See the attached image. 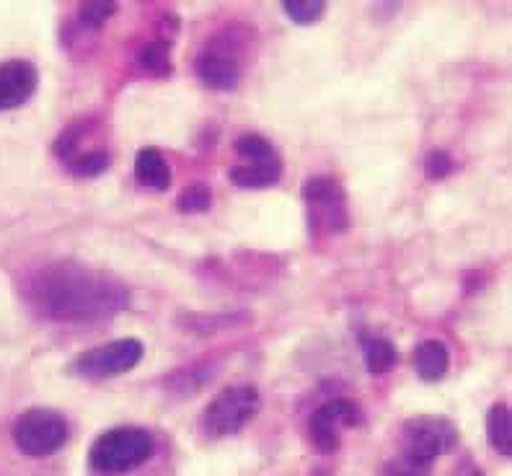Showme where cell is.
<instances>
[{
  "mask_svg": "<svg viewBox=\"0 0 512 476\" xmlns=\"http://www.w3.org/2000/svg\"><path fill=\"white\" fill-rule=\"evenodd\" d=\"M39 86V70L29 60L0 63V112L16 109L32 99Z\"/></svg>",
  "mask_w": 512,
  "mask_h": 476,
  "instance_id": "cell-11",
  "label": "cell"
},
{
  "mask_svg": "<svg viewBox=\"0 0 512 476\" xmlns=\"http://www.w3.org/2000/svg\"><path fill=\"white\" fill-rule=\"evenodd\" d=\"M487 438L492 448L502 456L512 453V420H510V407L505 401H497L487 412Z\"/></svg>",
  "mask_w": 512,
  "mask_h": 476,
  "instance_id": "cell-16",
  "label": "cell"
},
{
  "mask_svg": "<svg viewBox=\"0 0 512 476\" xmlns=\"http://www.w3.org/2000/svg\"><path fill=\"white\" fill-rule=\"evenodd\" d=\"M135 179H138V184L156 189V192H166L171 187V166L158 148H153V145L140 148L138 156H135Z\"/></svg>",
  "mask_w": 512,
  "mask_h": 476,
  "instance_id": "cell-12",
  "label": "cell"
},
{
  "mask_svg": "<svg viewBox=\"0 0 512 476\" xmlns=\"http://www.w3.org/2000/svg\"><path fill=\"white\" fill-rule=\"evenodd\" d=\"M63 166L70 174L78 176V179H94V176L109 171V166H112V153H109L107 148L94 145V148H88V151L73 153Z\"/></svg>",
  "mask_w": 512,
  "mask_h": 476,
  "instance_id": "cell-15",
  "label": "cell"
},
{
  "mask_svg": "<svg viewBox=\"0 0 512 476\" xmlns=\"http://www.w3.org/2000/svg\"><path fill=\"white\" fill-rule=\"evenodd\" d=\"M456 169V163H453V156L448 151H430L425 158V174L427 179L432 182H440L450 171Z\"/></svg>",
  "mask_w": 512,
  "mask_h": 476,
  "instance_id": "cell-22",
  "label": "cell"
},
{
  "mask_svg": "<svg viewBox=\"0 0 512 476\" xmlns=\"http://www.w3.org/2000/svg\"><path fill=\"white\" fill-rule=\"evenodd\" d=\"M114 13H117V3H107V0L83 3V6L78 8V24H81L83 29H94V32H99V29H104V24L112 19Z\"/></svg>",
  "mask_w": 512,
  "mask_h": 476,
  "instance_id": "cell-19",
  "label": "cell"
},
{
  "mask_svg": "<svg viewBox=\"0 0 512 476\" xmlns=\"http://www.w3.org/2000/svg\"><path fill=\"white\" fill-rule=\"evenodd\" d=\"M140 70L150 73V76H171L174 73V63H171V47L169 42L156 39L140 47L138 52Z\"/></svg>",
  "mask_w": 512,
  "mask_h": 476,
  "instance_id": "cell-17",
  "label": "cell"
},
{
  "mask_svg": "<svg viewBox=\"0 0 512 476\" xmlns=\"http://www.w3.org/2000/svg\"><path fill=\"white\" fill-rule=\"evenodd\" d=\"M458 443V430L448 417L419 414L404 422L401 430V451L435 464V458L448 453Z\"/></svg>",
  "mask_w": 512,
  "mask_h": 476,
  "instance_id": "cell-9",
  "label": "cell"
},
{
  "mask_svg": "<svg viewBox=\"0 0 512 476\" xmlns=\"http://www.w3.org/2000/svg\"><path fill=\"white\" fill-rule=\"evenodd\" d=\"M363 420L365 414L355 399L337 396V399L326 401L311 414V422H308L313 448L319 453H334L342 445L344 430L363 425Z\"/></svg>",
  "mask_w": 512,
  "mask_h": 476,
  "instance_id": "cell-10",
  "label": "cell"
},
{
  "mask_svg": "<svg viewBox=\"0 0 512 476\" xmlns=\"http://www.w3.org/2000/svg\"><path fill=\"white\" fill-rule=\"evenodd\" d=\"M13 443L24 456L47 458L63 451L70 440V425L63 414L47 407L26 409L13 422Z\"/></svg>",
  "mask_w": 512,
  "mask_h": 476,
  "instance_id": "cell-7",
  "label": "cell"
},
{
  "mask_svg": "<svg viewBox=\"0 0 512 476\" xmlns=\"http://www.w3.org/2000/svg\"><path fill=\"white\" fill-rule=\"evenodd\" d=\"M210 205H213V192L205 184H192L176 200L179 213H205Z\"/></svg>",
  "mask_w": 512,
  "mask_h": 476,
  "instance_id": "cell-21",
  "label": "cell"
},
{
  "mask_svg": "<svg viewBox=\"0 0 512 476\" xmlns=\"http://www.w3.org/2000/svg\"><path fill=\"white\" fill-rule=\"evenodd\" d=\"M450 368V352L445 347V342L440 339H425L419 342L417 350H414V370L422 381L432 383L440 381V378L448 373Z\"/></svg>",
  "mask_w": 512,
  "mask_h": 476,
  "instance_id": "cell-13",
  "label": "cell"
},
{
  "mask_svg": "<svg viewBox=\"0 0 512 476\" xmlns=\"http://www.w3.org/2000/svg\"><path fill=\"white\" fill-rule=\"evenodd\" d=\"M360 350H363V360L368 373L373 376H383L388 370H394L399 363V350L388 337H378V334L360 332Z\"/></svg>",
  "mask_w": 512,
  "mask_h": 476,
  "instance_id": "cell-14",
  "label": "cell"
},
{
  "mask_svg": "<svg viewBox=\"0 0 512 476\" xmlns=\"http://www.w3.org/2000/svg\"><path fill=\"white\" fill-rule=\"evenodd\" d=\"M300 197L306 202L311 236H339L350 228V205L342 182L331 174H316L303 182Z\"/></svg>",
  "mask_w": 512,
  "mask_h": 476,
  "instance_id": "cell-4",
  "label": "cell"
},
{
  "mask_svg": "<svg viewBox=\"0 0 512 476\" xmlns=\"http://www.w3.org/2000/svg\"><path fill=\"white\" fill-rule=\"evenodd\" d=\"M282 8H285V13H288V19L300 26L316 24V21L324 19V13H326L324 0H285Z\"/></svg>",
  "mask_w": 512,
  "mask_h": 476,
  "instance_id": "cell-18",
  "label": "cell"
},
{
  "mask_svg": "<svg viewBox=\"0 0 512 476\" xmlns=\"http://www.w3.org/2000/svg\"><path fill=\"white\" fill-rule=\"evenodd\" d=\"M471 476H481V474H471Z\"/></svg>",
  "mask_w": 512,
  "mask_h": 476,
  "instance_id": "cell-23",
  "label": "cell"
},
{
  "mask_svg": "<svg viewBox=\"0 0 512 476\" xmlns=\"http://www.w3.org/2000/svg\"><path fill=\"white\" fill-rule=\"evenodd\" d=\"M259 409H262V394H259L256 386H251V383L228 386L202 412V433L213 440L241 433L254 420Z\"/></svg>",
  "mask_w": 512,
  "mask_h": 476,
  "instance_id": "cell-5",
  "label": "cell"
},
{
  "mask_svg": "<svg viewBox=\"0 0 512 476\" xmlns=\"http://www.w3.org/2000/svg\"><path fill=\"white\" fill-rule=\"evenodd\" d=\"M249 26L231 24L215 32L213 37L202 44L194 60V73L213 91H236L244 81L246 57H249L251 42Z\"/></svg>",
  "mask_w": 512,
  "mask_h": 476,
  "instance_id": "cell-2",
  "label": "cell"
},
{
  "mask_svg": "<svg viewBox=\"0 0 512 476\" xmlns=\"http://www.w3.org/2000/svg\"><path fill=\"white\" fill-rule=\"evenodd\" d=\"M156 456V438L145 427H112L101 433L88 451V466L99 474L117 476L135 471Z\"/></svg>",
  "mask_w": 512,
  "mask_h": 476,
  "instance_id": "cell-3",
  "label": "cell"
},
{
  "mask_svg": "<svg viewBox=\"0 0 512 476\" xmlns=\"http://www.w3.org/2000/svg\"><path fill=\"white\" fill-rule=\"evenodd\" d=\"M238 163L228 169V179L241 189H264L280 182L282 156L277 145L259 132H244L236 140Z\"/></svg>",
  "mask_w": 512,
  "mask_h": 476,
  "instance_id": "cell-6",
  "label": "cell"
},
{
  "mask_svg": "<svg viewBox=\"0 0 512 476\" xmlns=\"http://www.w3.org/2000/svg\"><path fill=\"white\" fill-rule=\"evenodd\" d=\"M143 355L145 347L140 339L122 337L109 342V345L81 352L78 357H73L68 370L73 376L88 378V381H107V378L122 376V373H130L132 368H138Z\"/></svg>",
  "mask_w": 512,
  "mask_h": 476,
  "instance_id": "cell-8",
  "label": "cell"
},
{
  "mask_svg": "<svg viewBox=\"0 0 512 476\" xmlns=\"http://www.w3.org/2000/svg\"><path fill=\"white\" fill-rule=\"evenodd\" d=\"M430 474H432L430 461H422V458L399 451V456L391 458V461L383 466L381 476H430Z\"/></svg>",
  "mask_w": 512,
  "mask_h": 476,
  "instance_id": "cell-20",
  "label": "cell"
},
{
  "mask_svg": "<svg viewBox=\"0 0 512 476\" xmlns=\"http://www.w3.org/2000/svg\"><path fill=\"white\" fill-rule=\"evenodd\" d=\"M26 301L42 319L91 324L119 314L130 303V295L114 277L65 259L29 275Z\"/></svg>",
  "mask_w": 512,
  "mask_h": 476,
  "instance_id": "cell-1",
  "label": "cell"
}]
</instances>
